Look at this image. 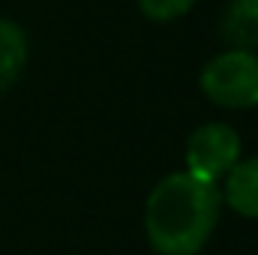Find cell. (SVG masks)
<instances>
[{"mask_svg": "<svg viewBox=\"0 0 258 255\" xmlns=\"http://www.w3.org/2000/svg\"><path fill=\"white\" fill-rule=\"evenodd\" d=\"M219 192L228 210H234L243 219H258V156H240V162L219 183Z\"/></svg>", "mask_w": 258, "mask_h": 255, "instance_id": "4", "label": "cell"}, {"mask_svg": "<svg viewBox=\"0 0 258 255\" xmlns=\"http://www.w3.org/2000/svg\"><path fill=\"white\" fill-rule=\"evenodd\" d=\"M240 132L231 123L210 120L189 132L186 147H183V171H189L198 180L207 183H222L225 174L240 162Z\"/></svg>", "mask_w": 258, "mask_h": 255, "instance_id": "3", "label": "cell"}, {"mask_svg": "<svg viewBox=\"0 0 258 255\" xmlns=\"http://www.w3.org/2000/svg\"><path fill=\"white\" fill-rule=\"evenodd\" d=\"M198 87L225 111L258 108V51L228 48L213 54L198 72Z\"/></svg>", "mask_w": 258, "mask_h": 255, "instance_id": "2", "label": "cell"}, {"mask_svg": "<svg viewBox=\"0 0 258 255\" xmlns=\"http://www.w3.org/2000/svg\"><path fill=\"white\" fill-rule=\"evenodd\" d=\"M135 3H138V9L147 21L168 24V21H177V18L189 15L198 0H135Z\"/></svg>", "mask_w": 258, "mask_h": 255, "instance_id": "7", "label": "cell"}, {"mask_svg": "<svg viewBox=\"0 0 258 255\" xmlns=\"http://www.w3.org/2000/svg\"><path fill=\"white\" fill-rule=\"evenodd\" d=\"M222 213L216 183L189 171H171L153 183L144 201V237L156 255H198L213 237Z\"/></svg>", "mask_w": 258, "mask_h": 255, "instance_id": "1", "label": "cell"}, {"mask_svg": "<svg viewBox=\"0 0 258 255\" xmlns=\"http://www.w3.org/2000/svg\"><path fill=\"white\" fill-rule=\"evenodd\" d=\"M219 33L228 48L258 51V0H231L222 12Z\"/></svg>", "mask_w": 258, "mask_h": 255, "instance_id": "6", "label": "cell"}, {"mask_svg": "<svg viewBox=\"0 0 258 255\" xmlns=\"http://www.w3.org/2000/svg\"><path fill=\"white\" fill-rule=\"evenodd\" d=\"M27 57H30V45L24 27L0 15V96L21 78Z\"/></svg>", "mask_w": 258, "mask_h": 255, "instance_id": "5", "label": "cell"}]
</instances>
